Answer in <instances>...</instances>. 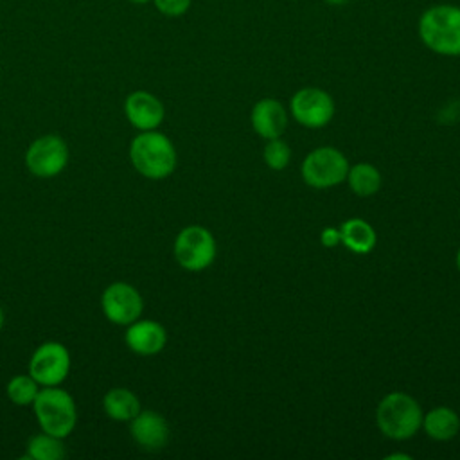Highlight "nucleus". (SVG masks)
Masks as SVG:
<instances>
[{"instance_id":"f257e3e1","label":"nucleus","mask_w":460,"mask_h":460,"mask_svg":"<svg viewBox=\"0 0 460 460\" xmlns=\"http://www.w3.org/2000/svg\"><path fill=\"white\" fill-rule=\"evenodd\" d=\"M422 43L442 56H460V7L442 4L428 7L419 20Z\"/></svg>"},{"instance_id":"f03ea898","label":"nucleus","mask_w":460,"mask_h":460,"mask_svg":"<svg viewBox=\"0 0 460 460\" xmlns=\"http://www.w3.org/2000/svg\"><path fill=\"white\" fill-rule=\"evenodd\" d=\"M133 167L146 178H167L176 167V149L172 142L158 131H142L129 146Z\"/></svg>"},{"instance_id":"7ed1b4c3","label":"nucleus","mask_w":460,"mask_h":460,"mask_svg":"<svg viewBox=\"0 0 460 460\" xmlns=\"http://www.w3.org/2000/svg\"><path fill=\"white\" fill-rule=\"evenodd\" d=\"M420 404L408 394L392 392L381 399L376 410L379 431L394 440H406L422 428Z\"/></svg>"},{"instance_id":"20e7f679","label":"nucleus","mask_w":460,"mask_h":460,"mask_svg":"<svg viewBox=\"0 0 460 460\" xmlns=\"http://www.w3.org/2000/svg\"><path fill=\"white\" fill-rule=\"evenodd\" d=\"M34 413L45 433L65 438L72 433L77 413L72 395L56 386H45L34 399Z\"/></svg>"},{"instance_id":"39448f33","label":"nucleus","mask_w":460,"mask_h":460,"mask_svg":"<svg viewBox=\"0 0 460 460\" xmlns=\"http://www.w3.org/2000/svg\"><path fill=\"white\" fill-rule=\"evenodd\" d=\"M349 162L345 155L334 147H318L302 162V178L309 187L329 189L347 178Z\"/></svg>"},{"instance_id":"423d86ee","label":"nucleus","mask_w":460,"mask_h":460,"mask_svg":"<svg viewBox=\"0 0 460 460\" xmlns=\"http://www.w3.org/2000/svg\"><path fill=\"white\" fill-rule=\"evenodd\" d=\"M174 257L178 264L189 271L208 268L216 257L214 235L199 225L185 226L174 241Z\"/></svg>"},{"instance_id":"0eeeda50","label":"nucleus","mask_w":460,"mask_h":460,"mask_svg":"<svg viewBox=\"0 0 460 460\" xmlns=\"http://www.w3.org/2000/svg\"><path fill=\"white\" fill-rule=\"evenodd\" d=\"M66 162L68 147L58 135H45L36 138L25 153V165L38 178H52L59 174Z\"/></svg>"},{"instance_id":"6e6552de","label":"nucleus","mask_w":460,"mask_h":460,"mask_svg":"<svg viewBox=\"0 0 460 460\" xmlns=\"http://www.w3.org/2000/svg\"><path fill=\"white\" fill-rule=\"evenodd\" d=\"M289 108L295 120L311 129L327 126L334 115L332 97L314 86H305L295 92Z\"/></svg>"},{"instance_id":"1a4fd4ad","label":"nucleus","mask_w":460,"mask_h":460,"mask_svg":"<svg viewBox=\"0 0 460 460\" xmlns=\"http://www.w3.org/2000/svg\"><path fill=\"white\" fill-rule=\"evenodd\" d=\"M70 370V354L58 341L41 343L29 363V374L43 386H58L65 381Z\"/></svg>"},{"instance_id":"9d476101","label":"nucleus","mask_w":460,"mask_h":460,"mask_svg":"<svg viewBox=\"0 0 460 460\" xmlns=\"http://www.w3.org/2000/svg\"><path fill=\"white\" fill-rule=\"evenodd\" d=\"M106 318L117 325H129L142 314L144 302L140 293L126 282L110 284L101 298Z\"/></svg>"},{"instance_id":"9b49d317","label":"nucleus","mask_w":460,"mask_h":460,"mask_svg":"<svg viewBox=\"0 0 460 460\" xmlns=\"http://www.w3.org/2000/svg\"><path fill=\"white\" fill-rule=\"evenodd\" d=\"M124 113L128 120L142 131L155 129L164 120V104L149 92L137 90L128 95L124 102Z\"/></svg>"},{"instance_id":"f8f14e48","label":"nucleus","mask_w":460,"mask_h":460,"mask_svg":"<svg viewBox=\"0 0 460 460\" xmlns=\"http://www.w3.org/2000/svg\"><path fill=\"white\" fill-rule=\"evenodd\" d=\"M131 437L144 449H162L169 438L167 420L151 410L138 411L131 419Z\"/></svg>"},{"instance_id":"ddd939ff","label":"nucleus","mask_w":460,"mask_h":460,"mask_svg":"<svg viewBox=\"0 0 460 460\" xmlns=\"http://www.w3.org/2000/svg\"><path fill=\"white\" fill-rule=\"evenodd\" d=\"M124 340L133 352L140 356H153L165 347L167 332L158 322L135 320L133 323H129Z\"/></svg>"},{"instance_id":"4468645a","label":"nucleus","mask_w":460,"mask_h":460,"mask_svg":"<svg viewBox=\"0 0 460 460\" xmlns=\"http://www.w3.org/2000/svg\"><path fill=\"white\" fill-rule=\"evenodd\" d=\"M252 126L266 140L279 138L288 126V113L277 99H261L252 108Z\"/></svg>"},{"instance_id":"2eb2a0df","label":"nucleus","mask_w":460,"mask_h":460,"mask_svg":"<svg viewBox=\"0 0 460 460\" xmlns=\"http://www.w3.org/2000/svg\"><path fill=\"white\" fill-rule=\"evenodd\" d=\"M340 241L354 253H368L376 246V232L370 223L359 217H352L341 223Z\"/></svg>"},{"instance_id":"dca6fc26","label":"nucleus","mask_w":460,"mask_h":460,"mask_svg":"<svg viewBox=\"0 0 460 460\" xmlns=\"http://www.w3.org/2000/svg\"><path fill=\"white\" fill-rule=\"evenodd\" d=\"M422 428L433 440H449L460 429L458 415L447 406H437L422 417Z\"/></svg>"},{"instance_id":"f3484780","label":"nucleus","mask_w":460,"mask_h":460,"mask_svg":"<svg viewBox=\"0 0 460 460\" xmlns=\"http://www.w3.org/2000/svg\"><path fill=\"white\" fill-rule=\"evenodd\" d=\"M104 411L110 419L129 422L140 411L138 397L126 388H111L102 399Z\"/></svg>"},{"instance_id":"a211bd4d","label":"nucleus","mask_w":460,"mask_h":460,"mask_svg":"<svg viewBox=\"0 0 460 460\" xmlns=\"http://www.w3.org/2000/svg\"><path fill=\"white\" fill-rule=\"evenodd\" d=\"M349 187L358 196H372L381 189V172L372 164H356L349 167L347 178Z\"/></svg>"},{"instance_id":"6ab92c4d","label":"nucleus","mask_w":460,"mask_h":460,"mask_svg":"<svg viewBox=\"0 0 460 460\" xmlns=\"http://www.w3.org/2000/svg\"><path fill=\"white\" fill-rule=\"evenodd\" d=\"M65 456V446L59 437L50 433L34 435L27 442V456L29 460H61Z\"/></svg>"},{"instance_id":"aec40b11","label":"nucleus","mask_w":460,"mask_h":460,"mask_svg":"<svg viewBox=\"0 0 460 460\" xmlns=\"http://www.w3.org/2000/svg\"><path fill=\"white\" fill-rule=\"evenodd\" d=\"M38 392H40L38 381L31 374L29 376H14L7 385V395L18 406L32 404Z\"/></svg>"},{"instance_id":"412c9836","label":"nucleus","mask_w":460,"mask_h":460,"mask_svg":"<svg viewBox=\"0 0 460 460\" xmlns=\"http://www.w3.org/2000/svg\"><path fill=\"white\" fill-rule=\"evenodd\" d=\"M264 162L270 169L273 171H282L288 164H289V158H291V149L289 146L279 138H271L268 140L266 147H264Z\"/></svg>"},{"instance_id":"4be33fe9","label":"nucleus","mask_w":460,"mask_h":460,"mask_svg":"<svg viewBox=\"0 0 460 460\" xmlns=\"http://www.w3.org/2000/svg\"><path fill=\"white\" fill-rule=\"evenodd\" d=\"M155 7L165 16H181L190 7V0H153Z\"/></svg>"},{"instance_id":"5701e85b","label":"nucleus","mask_w":460,"mask_h":460,"mask_svg":"<svg viewBox=\"0 0 460 460\" xmlns=\"http://www.w3.org/2000/svg\"><path fill=\"white\" fill-rule=\"evenodd\" d=\"M340 241V230L336 228H325L322 234V243L325 246H334Z\"/></svg>"},{"instance_id":"b1692460","label":"nucleus","mask_w":460,"mask_h":460,"mask_svg":"<svg viewBox=\"0 0 460 460\" xmlns=\"http://www.w3.org/2000/svg\"><path fill=\"white\" fill-rule=\"evenodd\" d=\"M392 458H404V460H411V456H408V455H399V453H395V455H388V456H386V460H392Z\"/></svg>"},{"instance_id":"393cba45","label":"nucleus","mask_w":460,"mask_h":460,"mask_svg":"<svg viewBox=\"0 0 460 460\" xmlns=\"http://www.w3.org/2000/svg\"><path fill=\"white\" fill-rule=\"evenodd\" d=\"M327 4H332V5H343V4H347L349 0H325Z\"/></svg>"},{"instance_id":"a878e982","label":"nucleus","mask_w":460,"mask_h":460,"mask_svg":"<svg viewBox=\"0 0 460 460\" xmlns=\"http://www.w3.org/2000/svg\"><path fill=\"white\" fill-rule=\"evenodd\" d=\"M456 266H458V271H460V248L456 252Z\"/></svg>"},{"instance_id":"bb28decb","label":"nucleus","mask_w":460,"mask_h":460,"mask_svg":"<svg viewBox=\"0 0 460 460\" xmlns=\"http://www.w3.org/2000/svg\"><path fill=\"white\" fill-rule=\"evenodd\" d=\"M2 325H4V311L0 307V329H2Z\"/></svg>"},{"instance_id":"cd10ccee","label":"nucleus","mask_w":460,"mask_h":460,"mask_svg":"<svg viewBox=\"0 0 460 460\" xmlns=\"http://www.w3.org/2000/svg\"><path fill=\"white\" fill-rule=\"evenodd\" d=\"M129 2H133V4H147L149 0H129Z\"/></svg>"}]
</instances>
